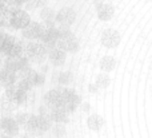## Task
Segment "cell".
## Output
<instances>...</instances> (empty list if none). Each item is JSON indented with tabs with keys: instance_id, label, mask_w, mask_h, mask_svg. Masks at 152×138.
Instances as JSON below:
<instances>
[{
	"instance_id": "cell-1",
	"label": "cell",
	"mask_w": 152,
	"mask_h": 138,
	"mask_svg": "<svg viewBox=\"0 0 152 138\" xmlns=\"http://www.w3.org/2000/svg\"><path fill=\"white\" fill-rule=\"evenodd\" d=\"M59 90L61 91V97H63L61 106H63L68 113H72L76 107L80 105V102H81L80 97H79L77 94L75 93V90H72V89L60 87Z\"/></svg>"
},
{
	"instance_id": "cell-2",
	"label": "cell",
	"mask_w": 152,
	"mask_h": 138,
	"mask_svg": "<svg viewBox=\"0 0 152 138\" xmlns=\"http://www.w3.org/2000/svg\"><path fill=\"white\" fill-rule=\"evenodd\" d=\"M29 23H31V18H29L28 12L23 11L21 8H15V10H12L11 27H12L13 30H23V28H26Z\"/></svg>"
},
{
	"instance_id": "cell-3",
	"label": "cell",
	"mask_w": 152,
	"mask_h": 138,
	"mask_svg": "<svg viewBox=\"0 0 152 138\" xmlns=\"http://www.w3.org/2000/svg\"><path fill=\"white\" fill-rule=\"evenodd\" d=\"M56 48L63 50L66 52H76L79 48V42L75 38V35L71 34L66 38H59L56 42Z\"/></svg>"
},
{
	"instance_id": "cell-4",
	"label": "cell",
	"mask_w": 152,
	"mask_h": 138,
	"mask_svg": "<svg viewBox=\"0 0 152 138\" xmlns=\"http://www.w3.org/2000/svg\"><path fill=\"white\" fill-rule=\"evenodd\" d=\"M120 34L113 28H108L103 32L102 35V43L103 46H105L107 48H115L120 44Z\"/></svg>"
},
{
	"instance_id": "cell-5",
	"label": "cell",
	"mask_w": 152,
	"mask_h": 138,
	"mask_svg": "<svg viewBox=\"0 0 152 138\" xmlns=\"http://www.w3.org/2000/svg\"><path fill=\"white\" fill-rule=\"evenodd\" d=\"M23 31V36L29 40H39L40 35L43 31V23H37V21H31L26 28L21 30Z\"/></svg>"
},
{
	"instance_id": "cell-6",
	"label": "cell",
	"mask_w": 152,
	"mask_h": 138,
	"mask_svg": "<svg viewBox=\"0 0 152 138\" xmlns=\"http://www.w3.org/2000/svg\"><path fill=\"white\" fill-rule=\"evenodd\" d=\"M0 128L1 130H4L8 136H18L19 134V122L16 121V118H8V117H3L0 121Z\"/></svg>"
},
{
	"instance_id": "cell-7",
	"label": "cell",
	"mask_w": 152,
	"mask_h": 138,
	"mask_svg": "<svg viewBox=\"0 0 152 138\" xmlns=\"http://www.w3.org/2000/svg\"><path fill=\"white\" fill-rule=\"evenodd\" d=\"M76 19V13L72 8H61L56 16V23L63 26H71Z\"/></svg>"
},
{
	"instance_id": "cell-8",
	"label": "cell",
	"mask_w": 152,
	"mask_h": 138,
	"mask_svg": "<svg viewBox=\"0 0 152 138\" xmlns=\"http://www.w3.org/2000/svg\"><path fill=\"white\" fill-rule=\"evenodd\" d=\"M61 102H63V97H61V91L59 89H53L50 90L47 94L44 95V103L48 107H58L61 106Z\"/></svg>"
},
{
	"instance_id": "cell-9",
	"label": "cell",
	"mask_w": 152,
	"mask_h": 138,
	"mask_svg": "<svg viewBox=\"0 0 152 138\" xmlns=\"http://www.w3.org/2000/svg\"><path fill=\"white\" fill-rule=\"evenodd\" d=\"M48 58V48L42 42H35V54L32 56V63H43Z\"/></svg>"
},
{
	"instance_id": "cell-10",
	"label": "cell",
	"mask_w": 152,
	"mask_h": 138,
	"mask_svg": "<svg viewBox=\"0 0 152 138\" xmlns=\"http://www.w3.org/2000/svg\"><path fill=\"white\" fill-rule=\"evenodd\" d=\"M96 10H97V16H99L100 20L108 21L113 18V8L110 4H105V3H96Z\"/></svg>"
},
{
	"instance_id": "cell-11",
	"label": "cell",
	"mask_w": 152,
	"mask_h": 138,
	"mask_svg": "<svg viewBox=\"0 0 152 138\" xmlns=\"http://www.w3.org/2000/svg\"><path fill=\"white\" fill-rule=\"evenodd\" d=\"M66 51L59 50V48H52L48 51V59L51 61V63L53 66H63L66 62Z\"/></svg>"
},
{
	"instance_id": "cell-12",
	"label": "cell",
	"mask_w": 152,
	"mask_h": 138,
	"mask_svg": "<svg viewBox=\"0 0 152 138\" xmlns=\"http://www.w3.org/2000/svg\"><path fill=\"white\" fill-rule=\"evenodd\" d=\"M50 114H51V118L53 120V122H56V123L68 122V111H67L63 106L52 107L51 111H50Z\"/></svg>"
},
{
	"instance_id": "cell-13",
	"label": "cell",
	"mask_w": 152,
	"mask_h": 138,
	"mask_svg": "<svg viewBox=\"0 0 152 138\" xmlns=\"http://www.w3.org/2000/svg\"><path fill=\"white\" fill-rule=\"evenodd\" d=\"M18 72L15 71H11V70L5 69V67H3L1 72H0V80H1V85L4 86H8V85H12V83L16 82V79H18Z\"/></svg>"
},
{
	"instance_id": "cell-14",
	"label": "cell",
	"mask_w": 152,
	"mask_h": 138,
	"mask_svg": "<svg viewBox=\"0 0 152 138\" xmlns=\"http://www.w3.org/2000/svg\"><path fill=\"white\" fill-rule=\"evenodd\" d=\"M53 120L51 118V114H40L39 115V131L40 133H44V131L50 130L51 126H52Z\"/></svg>"
},
{
	"instance_id": "cell-15",
	"label": "cell",
	"mask_w": 152,
	"mask_h": 138,
	"mask_svg": "<svg viewBox=\"0 0 152 138\" xmlns=\"http://www.w3.org/2000/svg\"><path fill=\"white\" fill-rule=\"evenodd\" d=\"M56 16L58 13H55V11L52 8H48V7H44L40 12V18L44 23H55L56 21Z\"/></svg>"
},
{
	"instance_id": "cell-16",
	"label": "cell",
	"mask_w": 152,
	"mask_h": 138,
	"mask_svg": "<svg viewBox=\"0 0 152 138\" xmlns=\"http://www.w3.org/2000/svg\"><path fill=\"white\" fill-rule=\"evenodd\" d=\"M103 123H104V121H103V118L100 117V115L94 114L88 118V128L94 131H99L100 129H102Z\"/></svg>"
},
{
	"instance_id": "cell-17",
	"label": "cell",
	"mask_w": 152,
	"mask_h": 138,
	"mask_svg": "<svg viewBox=\"0 0 152 138\" xmlns=\"http://www.w3.org/2000/svg\"><path fill=\"white\" fill-rule=\"evenodd\" d=\"M15 40H16L15 36H12V35H7V38H5L4 40H3V42H0V44H1V46H0V48H1L3 55H5V56L8 55V52L11 51L13 43H15Z\"/></svg>"
},
{
	"instance_id": "cell-18",
	"label": "cell",
	"mask_w": 152,
	"mask_h": 138,
	"mask_svg": "<svg viewBox=\"0 0 152 138\" xmlns=\"http://www.w3.org/2000/svg\"><path fill=\"white\" fill-rule=\"evenodd\" d=\"M19 105L16 103L13 99H11L10 97L5 94L4 97H3V99H1V107H3V110L4 111H13V110L18 107Z\"/></svg>"
},
{
	"instance_id": "cell-19",
	"label": "cell",
	"mask_w": 152,
	"mask_h": 138,
	"mask_svg": "<svg viewBox=\"0 0 152 138\" xmlns=\"http://www.w3.org/2000/svg\"><path fill=\"white\" fill-rule=\"evenodd\" d=\"M116 66V62L112 56H104L102 59V63H100V67H102L103 71H112Z\"/></svg>"
},
{
	"instance_id": "cell-20",
	"label": "cell",
	"mask_w": 152,
	"mask_h": 138,
	"mask_svg": "<svg viewBox=\"0 0 152 138\" xmlns=\"http://www.w3.org/2000/svg\"><path fill=\"white\" fill-rule=\"evenodd\" d=\"M24 130H27L28 133H35V131L39 130V117L31 114L29 121H28V123H27V126H26Z\"/></svg>"
},
{
	"instance_id": "cell-21",
	"label": "cell",
	"mask_w": 152,
	"mask_h": 138,
	"mask_svg": "<svg viewBox=\"0 0 152 138\" xmlns=\"http://www.w3.org/2000/svg\"><path fill=\"white\" fill-rule=\"evenodd\" d=\"M18 86L21 89V90L27 91V93H28V91H31L32 87H35L34 82H32V80H29L28 78H20V80H19Z\"/></svg>"
},
{
	"instance_id": "cell-22",
	"label": "cell",
	"mask_w": 152,
	"mask_h": 138,
	"mask_svg": "<svg viewBox=\"0 0 152 138\" xmlns=\"http://www.w3.org/2000/svg\"><path fill=\"white\" fill-rule=\"evenodd\" d=\"M108 85H110V77H108V75H105V74L97 75V78H96V86L97 87L105 89V87H108Z\"/></svg>"
},
{
	"instance_id": "cell-23",
	"label": "cell",
	"mask_w": 152,
	"mask_h": 138,
	"mask_svg": "<svg viewBox=\"0 0 152 138\" xmlns=\"http://www.w3.org/2000/svg\"><path fill=\"white\" fill-rule=\"evenodd\" d=\"M28 10H35V8H44L47 4V0H28L26 3Z\"/></svg>"
},
{
	"instance_id": "cell-24",
	"label": "cell",
	"mask_w": 152,
	"mask_h": 138,
	"mask_svg": "<svg viewBox=\"0 0 152 138\" xmlns=\"http://www.w3.org/2000/svg\"><path fill=\"white\" fill-rule=\"evenodd\" d=\"M13 101H15L19 106H20V105H23V103H26V101H27V91L21 90V89L19 87V90H18V93H16Z\"/></svg>"
},
{
	"instance_id": "cell-25",
	"label": "cell",
	"mask_w": 152,
	"mask_h": 138,
	"mask_svg": "<svg viewBox=\"0 0 152 138\" xmlns=\"http://www.w3.org/2000/svg\"><path fill=\"white\" fill-rule=\"evenodd\" d=\"M72 82V75L71 72H60L59 74V83L61 86H67Z\"/></svg>"
},
{
	"instance_id": "cell-26",
	"label": "cell",
	"mask_w": 152,
	"mask_h": 138,
	"mask_svg": "<svg viewBox=\"0 0 152 138\" xmlns=\"http://www.w3.org/2000/svg\"><path fill=\"white\" fill-rule=\"evenodd\" d=\"M29 117H31V114H27V113H21V114H18V115H16V121L19 122L20 128L26 129L27 123H28V121H29Z\"/></svg>"
},
{
	"instance_id": "cell-27",
	"label": "cell",
	"mask_w": 152,
	"mask_h": 138,
	"mask_svg": "<svg viewBox=\"0 0 152 138\" xmlns=\"http://www.w3.org/2000/svg\"><path fill=\"white\" fill-rule=\"evenodd\" d=\"M53 136L56 137H64L66 136V129H64V126L61 125V123H58V125L53 128Z\"/></svg>"
},
{
	"instance_id": "cell-28",
	"label": "cell",
	"mask_w": 152,
	"mask_h": 138,
	"mask_svg": "<svg viewBox=\"0 0 152 138\" xmlns=\"http://www.w3.org/2000/svg\"><path fill=\"white\" fill-rule=\"evenodd\" d=\"M44 80H45L44 75H43V74H37L36 80H35V85H36V86H42L43 83H44Z\"/></svg>"
},
{
	"instance_id": "cell-29",
	"label": "cell",
	"mask_w": 152,
	"mask_h": 138,
	"mask_svg": "<svg viewBox=\"0 0 152 138\" xmlns=\"http://www.w3.org/2000/svg\"><path fill=\"white\" fill-rule=\"evenodd\" d=\"M39 113H40V114H50V113H48V106H47V105H45V106H43V105H42V106H40L39 107Z\"/></svg>"
},
{
	"instance_id": "cell-30",
	"label": "cell",
	"mask_w": 152,
	"mask_h": 138,
	"mask_svg": "<svg viewBox=\"0 0 152 138\" xmlns=\"http://www.w3.org/2000/svg\"><path fill=\"white\" fill-rule=\"evenodd\" d=\"M83 110H84V111H88V110H89V105L88 103L83 105Z\"/></svg>"
},
{
	"instance_id": "cell-31",
	"label": "cell",
	"mask_w": 152,
	"mask_h": 138,
	"mask_svg": "<svg viewBox=\"0 0 152 138\" xmlns=\"http://www.w3.org/2000/svg\"><path fill=\"white\" fill-rule=\"evenodd\" d=\"M16 1H18L20 5H23V4H26V3L28 1V0H16Z\"/></svg>"
}]
</instances>
